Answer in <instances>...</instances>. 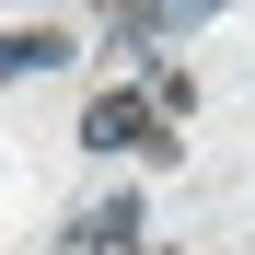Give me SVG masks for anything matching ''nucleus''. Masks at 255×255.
I'll list each match as a JSON object with an SVG mask.
<instances>
[{
	"mask_svg": "<svg viewBox=\"0 0 255 255\" xmlns=\"http://www.w3.org/2000/svg\"><path fill=\"white\" fill-rule=\"evenodd\" d=\"M174 116H186V81H151V93H105L93 116H81V139L93 151H162Z\"/></svg>",
	"mask_w": 255,
	"mask_h": 255,
	"instance_id": "nucleus-1",
	"label": "nucleus"
},
{
	"mask_svg": "<svg viewBox=\"0 0 255 255\" xmlns=\"http://www.w3.org/2000/svg\"><path fill=\"white\" fill-rule=\"evenodd\" d=\"M58 58V35H0V70H47Z\"/></svg>",
	"mask_w": 255,
	"mask_h": 255,
	"instance_id": "nucleus-2",
	"label": "nucleus"
}]
</instances>
